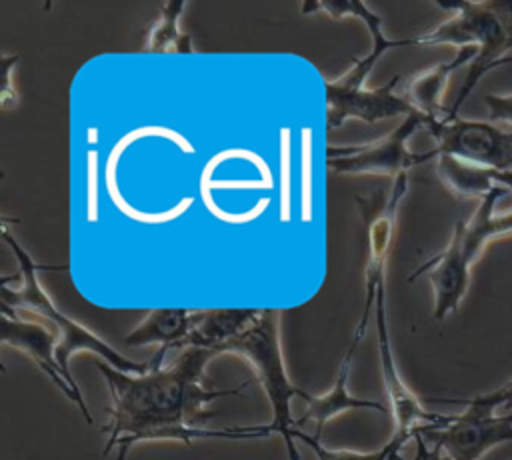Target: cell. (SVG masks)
Returning <instances> with one entry per match:
<instances>
[{
  "instance_id": "6da1fadb",
  "label": "cell",
  "mask_w": 512,
  "mask_h": 460,
  "mask_svg": "<svg viewBox=\"0 0 512 460\" xmlns=\"http://www.w3.org/2000/svg\"><path fill=\"white\" fill-rule=\"evenodd\" d=\"M166 350H158L150 360V370L144 374H128L96 360L112 406L108 408L110 422L102 428L108 434L104 456L112 446L118 448V460H124L128 450L138 442L148 440H178L192 444L194 440H254L272 434L268 424L262 426H228L208 428L206 422L216 414L208 406L226 396H238L248 382L236 388H210L204 384L208 362L218 356L206 348H184L178 360L162 366Z\"/></svg>"
},
{
  "instance_id": "7a4b0ae2",
  "label": "cell",
  "mask_w": 512,
  "mask_h": 460,
  "mask_svg": "<svg viewBox=\"0 0 512 460\" xmlns=\"http://www.w3.org/2000/svg\"><path fill=\"white\" fill-rule=\"evenodd\" d=\"M444 10L454 14L438 24L434 30L414 36V46H474L476 58L468 64L464 84L446 112V118H456L458 110L472 94L482 76L494 68L512 62L506 56L512 50V0H488V2H436Z\"/></svg>"
},
{
  "instance_id": "3957f363",
  "label": "cell",
  "mask_w": 512,
  "mask_h": 460,
  "mask_svg": "<svg viewBox=\"0 0 512 460\" xmlns=\"http://www.w3.org/2000/svg\"><path fill=\"white\" fill-rule=\"evenodd\" d=\"M2 238L14 252L18 266H20V286L10 288L8 284L2 282V308L8 310H22L32 316H36L40 322L50 324L52 330L58 336V346H56V358L58 364L64 368L66 374L72 376L70 372V358L76 352H92L96 354L102 362L110 364L116 370L128 372V374H144L150 370V362H138L132 360L124 354H120L116 348H112L106 340H102L98 334L82 326L80 322L72 320L68 314H64L50 294L42 288L38 280V270H50V266L38 264L32 260V256L18 244V240L12 236L8 226H2Z\"/></svg>"
},
{
  "instance_id": "277c9868",
  "label": "cell",
  "mask_w": 512,
  "mask_h": 460,
  "mask_svg": "<svg viewBox=\"0 0 512 460\" xmlns=\"http://www.w3.org/2000/svg\"><path fill=\"white\" fill-rule=\"evenodd\" d=\"M280 318L276 308H264L260 316L234 340H230L220 354H238L254 370L272 408V434H280L290 460H300L296 448V420L292 416V398H306L308 392L294 386L288 378L282 346H280Z\"/></svg>"
},
{
  "instance_id": "5b68a950",
  "label": "cell",
  "mask_w": 512,
  "mask_h": 460,
  "mask_svg": "<svg viewBox=\"0 0 512 460\" xmlns=\"http://www.w3.org/2000/svg\"><path fill=\"white\" fill-rule=\"evenodd\" d=\"M408 192V172L392 180L390 192L382 188L366 196H356V206L366 230V268H364V304L362 316L354 332V340H362L368 326V316L374 310L378 292L384 288L386 260L396 232V214L402 198Z\"/></svg>"
},
{
  "instance_id": "8992f818",
  "label": "cell",
  "mask_w": 512,
  "mask_h": 460,
  "mask_svg": "<svg viewBox=\"0 0 512 460\" xmlns=\"http://www.w3.org/2000/svg\"><path fill=\"white\" fill-rule=\"evenodd\" d=\"M430 118L422 116L420 112L408 114L392 132L382 138H376L366 144L356 146H326L324 158L328 170L334 174L344 176H358V174H382V176H398L408 172L410 168L424 164L438 156L436 148L428 152H412L408 148L410 136L418 128H426Z\"/></svg>"
},
{
  "instance_id": "52a82bcc",
  "label": "cell",
  "mask_w": 512,
  "mask_h": 460,
  "mask_svg": "<svg viewBox=\"0 0 512 460\" xmlns=\"http://www.w3.org/2000/svg\"><path fill=\"white\" fill-rule=\"evenodd\" d=\"M426 130L436 142L438 154L484 166L496 172L512 170V128L472 118H436Z\"/></svg>"
},
{
  "instance_id": "ba28073f",
  "label": "cell",
  "mask_w": 512,
  "mask_h": 460,
  "mask_svg": "<svg viewBox=\"0 0 512 460\" xmlns=\"http://www.w3.org/2000/svg\"><path fill=\"white\" fill-rule=\"evenodd\" d=\"M418 432L452 460H480L494 446L512 442V412L496 416L466 408L448 424L420 426Z\"/></svg>"
},
{
  "instance_id": "9c48e42d",
  "label": "cell",
  "mask_w": 512,
  "mask_h": 460,
  "mask_svg": "<svg viewBox=\"0 0 512 460\" xmlns=\"http://www.w3.org/2000/svg\"><path fill=\"white\" fill-rule=\"evenodd\" d=\"M0 340L4 346H12L24 352L26 356H30V360L64 392V396L80 408L84 420L92 424V414L86 406L80 386L76 384L74 376L66 374L64 368L58 364V358H56L58 336L52 328H48L44 322L22 320L14 310L2 308Z\"/></svg>"
},
{
  "instance_id": "30bf717a",
  "label": "cell",
  "mask_w": 512,
  "mask_h": 460,
  "mask_svg": "<svg viewBox=\"0 0 512 460\" xmlns=\"http://www.w3.org/2000/svg\"><path fill=\"white\" fill-rule=\"evenodd\" d=\"M374 318H376V342H378V360H380V372L382 382L390 400V412L394 418V434L412 436L420 426L438 424L444 426L452 420V416L436 414L424 408V404L416 398V394L406 386L404 378L398 372L388 324H386V306H384V288L378 292L376 304H374Z\"/></svg>"
},
{
  "instance_id": "8fae6325",
  "label": "cell",
  "mask_w": 512,
  "mask_h": 460,
  "mask_svg": "<svg viewBox=\"0 0 512 460\" xmlns=\"http://www.w3.org/2000/svg\"><path fill=\"white\" fill-rule=\"evenodd\" d=\"M142 138H164V140H170L174 142L182 152L186 154H194L196 148L190 140H186L180 132L172 130V128H166V126H140V128H134L130 132H126L124 136H120L116 140V144L112 146V150L108 152L106 156V166H104V188H106V194H110V202L116 206V210L120 214H124L126 218L134 220V222H140V224H164V222H172L176 218H180L184 212H188V208L194 204V198L192 196H184L180 198L172 208L168 210H162V212H144L140 208H136L132 202H128L120 190V184H118V170H120V160L122 156L126 154V150L136 144L138 140Z\"/></svg>"
},
{
  "instance_id": "7c38bea8",
  "label": "cell",
  "mask_w": 512,
  "mask_h": 460,
  "mask_svg": "<svg viewBox=\"0 0 512 460\" xmlns=\"http://www.w3.org/2000/svg\"><path fill=\"white\" fill-rule=\"evenodd\" d=\"M400 76H392L384 86L342 90L326 80V126L328 130L342 126L346 120L378 122L394 116H408L414 108L402 94H396Z\"/></svg>"
},
{
  "instance_id": "4fadbf2b",
  "label": "cell",
  "mask_w": 512,
  "mask_h": 460,
  "mask_svg": "<svg viewBox=\"0 0 512 460\" xmlns=\"http://www.w3.org/2000/svg\"><path fill=\"white\" fill-rule=\"evenodd\" d=\"M472 266L474 264L466 258L464 252L462 226L458 220L452 228V236L446 248L416 268L408 280H414L420 274L428 276L434 292V318L444 320L448 314L456 312L464 300L470 286Z\"/></svg>"
},
{
  "instance_id": "5bb4252c",
  "label": "cell",
  "mask_w": 512,
  "mask_h": 460,
  "mask_svg": "<svg viewBox=\"0 0 512 460\" xmlns=\"http://www.w3.org/2000/svg\"><path fill=\"white\" fill-rule=\"evenodd\" d=\"M360 342L352 338L342 362H340V368H338V374H336V380H334V386L326 392V394H320V396H312L308 394L304 398L306 402V412L296 420V428L308 420H312L316 424V430H314V438L320 440L322 436V430L324 426L338 414L346 412V410H362V408H368V410H376V412H382L386 414V408L384 404L376 402V400H366V398H358V396H352L348 392V376H350V368H352V358H354V352H356V346Z\"/></svg>"
},
{
  "instance_id": "9a60e30c",
  "label": "cell",
  "mask_w": 512,
  "mask_h": 460,
  "mask_svg": "<svg viewBox=\"0 0 512 460\" xmlns=\"http://www.w3.org/2000/svg\"><path fill=\"white\" fill-rule=\"evenodd\" d=\"M260 308H210L192 310L190 332L184 348H206L216 354L240 336L258 316Z\"/></svg>"
},
{
  "instance_id": "2e32d148",
  "label": "cell",
  "mask_w": 512,
  "mask_h": 460,
  "mask_svg": "<svg viewBox=\"0 0 512 460\" xmlns=\"http://www.w3.org/2000/svg\"><path fill=\"white\" fill-rule=\"evenodd\" d=\"M476 52L478 50L474 46L460 48L456 52V56L450 58L448 62H440L436 66H430V68L410 76L404 86L402 96L408 100V104L414 108V112H420L422 116H426L430 120L444 118L446 110L442 108V96H444L446 84H448L450 76L460 66L470 64L476 58Z\"/></svg>"
},
{
  "instance_id": "e0dca14e",
  "label": "cell",
  "mask_w": 512,
  "mask_h": 460,
  "mask_svg": "<svg viewBox=\"0 0 512 460\" xmlns=\"http://www.w3.org/2000/svg\"><path fill=\"white\" fill-rule=\"evenodd\" d=\"M192 310L186 308H154L144 320L126 334V344L140 348L148 344H158L162 350L184 348L190 332Z\"/></svg>"
},
{
  "instance_id": "ac0fdd59",
  "label": "cell",
  "mask_w": 512,
  "mask_h": 460,
  "mask_svg": "<svg viewBox=\"0 0 512 460\" xmlns=\"http://www.w3.org/2000/svg\"><path fill=\"white\" fill-rule=\"evenodd\" d=\"M506 190L496 186L488 196H484L476 208V212L464 222L460 220L462 226V244L466 258L474 264L480 254L484 252V246L502 236L512 234V210L504 214H494V206L500 196H504Z\"/></svg>"
},
{
  "instance_id": "d6986e66",
  "label": "cell",
  "mask_w": 512,
  "mask_h": 460,
  "mask_svg": "<svg viewBox=\"0 0 512 460\" xmlns=\"http://www.w3.org/2000/svg\"><path fill=\"white\" fill-rule=\"evenodd\" d=\"M494 172L484 166H476L464 160H458L448 154L436 156V174L440 182L456 198H478L482 200L496 188Z\"/></svg>"
},
{
  "instance_id": "ffe728a7",
  "label": "cell",
  "mask_w": 512,
  "mask_h": 460,
  "mask_svg": "<svg viewBox=\"0 0 512 460\" xmlns=\"http://www.w3.org/2000/svg\"><path fill=\"white\" fill-rule=\"evenodd\" d=\"M186 8L184 0H168L160 6V16L146 36L144 52L148 54H192V38L180 30V16Z\"/></svg>"
},
{
  "instance_id": "44dd1931",
  "label": "cell",
  "mask_w": 512,
  "mask_h": 460,
  "mask_svg": "<svg viewBox=\"0 0 512 460\" xmlns=\"http://www.w3.org/2000/svg\"><path fill=\"white\" fill-rule=\"evenodd\" d=\"M410 438L412 436L392 434V438L384 444V448L374 450V452H356V450H332V448H326L314 436H308L302 430H296V440H302L316 454L318 460H400V450H402V446Z\"/></svg>"
},
{
  "instance_id": "7402d4cb",
  "label": "cell",
  "mask_w": 512,
  "mask_h": 460,
  "mask_svg": "<svg viewBox=\"0 0 512 460\" xmlns=\"http://www.w3.org/2000/svg\"><path fill=\"white\" fill-rule=\"evenodd\" d=\"M432 402H446V404H462L466 408H474L478 412H488L494 414L496 408L512 410V380L502 384L500 388L478 394L474 398H432Z\"/></svg>"
},
{
  "instance_id": "603a6c76",
  "label": "cell",
  "mask_w": 512,
  "mask_h": 460,
  "mask_svg": "<svg viewBox=\"0 0 512 460\" xmlns=\"http://www.w3.org/2000/svg\"><path fill=\"white\" fill-rule=\"evenodd\" d=\"M300 216L304 222H312V128H302V192H300Z\"/></svg>"
},
{
  "instance_id": "cb8c5ba5",
  "label": "cell",
  "mask_w": 512,
  "mask_h": 460,
  "mask_svg": "<svg viewBox=\"0 0 512 460\" xmlns=\"http://www.w3.org/2000/svg\"><path fill=\"white\" fill-rule=\"evenodd\" d=\"M280 222H290V130H280Z\"/></svg>"
},
{
  "instance_id": "d4e9b609",
  "label": "cell",
  "mask_w": 512,
  "mask_h": 460,
  "mask_svg": "<svg viewBox=\"0 0 512 460\" xmlns=\"http://www.w3.org/2000/svg\"><path fill=\"white\" fill-rule=\"evenodd\" d=\"M18 54H2V72H0V106L2 110H10L18 104L16 86L12 82L14 66L18 64Z\"/></svg>"
},
{
  "instance_id": "484cf974",
  "label": "cell",
  "mask_w": 512,
  "mask_h": 460,
  "mask_svg": "<svg viewBox=\"0 0 512 460\" xmlns=\"http://www.w3.org/2000/svg\"><path fill=\"white\" fill-rule=\"evenodd\" d=\"M484 104L488 118L494 124H508L512 128V92L508 94H486Z\"/></svg>"
},
{
  "instance_id": "4316f807",
  "label": "cell",
  "mask_w": 512,
  "mask_h": 460,
  "mask_svg": "<svg viewBox=\"0 0 512 460\" xmlns=\"http://www.w3.org/2000/svg\"><path fill=\"white\" fill-rule=\"evenodd\" d=\"M414 442H416V452H414L412 460H452L442 448L428 446L426 438L418 430L414 434Z\"/></svg>"
}]
</instances>
